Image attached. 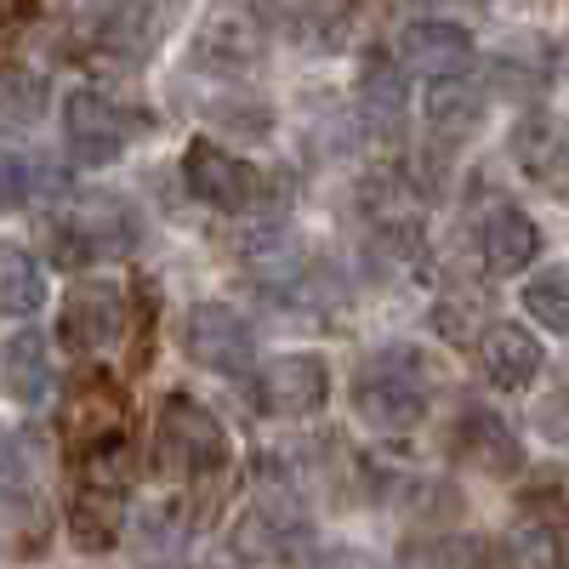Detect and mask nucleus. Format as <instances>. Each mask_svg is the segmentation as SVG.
I'll return each instance as SVG.
<instances>
[{
  "mask_svg": "<svg viewBox=\"0 0 569 569\" xmlns=\"http://www.w3.org/2000/svg\"><path fill=\"white\" fill-rule=\"evenodd\" d=\"M353 410L376 433H410L427 416V365L410 348L370 353L353 376Z\"/></svg>",
  "mask_w": 569,
  "mask_h": 569,
  "instance_id": "1",
  "label": "nucleus"
},
{
  "mask_svg": "<svg viewBox=\"0 0 569 569\" xmlns=\"http://www.w3.org/2000/svg\"><path fill=\"white\" fill-rule=\"evenodd\" d=\"M228 461V433L222 421L200 405V399H166L160 421H154V467L166 479H206Z\"/></svg>",
  "mask_w": 569,
  "mask_h": 569,
  "instance_id": "2",
  "label": "nucleus"
},
{
  "mask_svg": "<svg viewBox=\"0 0 569 569\" xmlns=\"http://www.w3.org/2000/svg\"><path fill=\"white\" fill-rule=\"evenodd\" d=\"M137 246V211L114 194H91L80 200L58 228H52V251L58 262H98V257H126Z\"/></svg>",
  "mask_w": 569,
  "mask_h": 569,
  "instance_id": "3",
  "label": "nucleus"
},
{
  "mask_svg": "<svg viewBox=\"0 0 569 569\" xmlns=\"http://www.w3.org/2000/svg\"><path fill=\"white\" fill-rule=\"evenodd\" d=\"M126 330V284L98 273V279H80L69 284L63 313H58V337L69 353H103L120 342Z\"/></svg>",
  "mask_w": 569,
  "mask_h": 569,
  "instance_id": "4",
  "label": "nucleus"
},
{
  "mask_svg": "<svg viewBox=\"0 0 569 569\" xmlns=\"http://www.w3.org/2000/svg\"><path fill=\"white\" fill-rule=\"evenodd\" d=\"M63 126H69V149L86 166H109L142 131V114L114 103V98H103V91H74V98L63 103Z\"/></svg>",
  "mask_w": 569,
  "mask_h": 569,
  "instance_id": "5",
  "label": "nucleus"
},
{
  "mask_svg": "<svg viewBox=\"0 0 569 569\" xmlns=\"http://www.w3.org/2000/svg\"><path fill=\"white\" fill-rule=\"evenodd\" d=\"M182 342H188V359L217 370V376H246L257 365L251 325L228 302H200L194 313H188V325H182Z\"/></svg>",
  "mask_w": 569,
  "mask_h": 569,
  "instance_id": "6",
  "label": "nucleus"
},
{
  "mask_svg": "<svg viewBox=\"0 0 569 569\" xmlns=\"http://www.w3.org/2000/svg\"><path fill=\"white\" fill-rule=\"evenodd\" d=\"M182 182H188V194L217 206V211H246L257 206L262 194V171L246 166V160H233L228 149H217V142H188V154H182Z\"/></svg>",
  "mask_w": 569,
  "mask_h": 569,
  "instance_id": "7",
  "label": "nucleus"
},
{
  "mask_svg": "<svg viewBox=\"0 0 569 569\" xmlns=\"http://www.w3.org/2000/svg\"><path fill=\"white\" fill-rule=\"evenodd\" d=\"M120 427H126V393L109 382V376H80L63 399V439L69 450H103L120 445Z\"/></svg>",
  "mask_w": 569,
  "mask_h": 569,
  "instance_id": "8",
  "label": "nucleus"
},
{
  "mask_svg": "<svg viewBox=\"0 0 569 569\" xmlns=\"http://www.w3.org/2000/svg\"><path fill=\"white\" fill-rule=\"evenodd\" d=\"M399 63L427 80H461L472 63V40H467V29H456L445 18H410L399 29Z\"/></svg>",
  "mask_w": 569,
  "mask_h": 569,
  "instance_id": "9",
  "label": "nucleus"
},
{
  "mask_svg": "<svg viewBox=\"0 0 569 569\" xmlns=\"http://www.w3.org/2000/svg\"><path fill=\"white\" fill-rule=\"evenodd\" d=\"M512 160L541 188H569V120L525 114L512 126Z\"/></svg>",
  "mask_w": 569,
  "mask_h": 569,
  "instance_id": "10",
  "label": "nucleus"
},
{
  "mask_svg": "<svg viewBox=\"0 0 569 569\" xmlns=\"http://www.w3.org/2000/svg\"><path fill=\"white\" fill-rule=\"evenodd\" d=\"M330 393V370L319 353H284L262 370V410L273 416H313Z\"/></svg>",
  "mask_w": 569,
  "mask_h": 569,
  "instance_id": "11",
  "label": "nucleus"
},
{
  "mask_svg": "<svg viewBox=\"0 0 569 569\" xmlns=\"http://www.w3.org/2000/svg\"><path fill=\"white\" fill-rule=\"evenodd\" d=\"M479 370L490 376V388L518 393L541 376V342L525 325H490L479 337Z\"/></svg>",
  "mask_w": 569,
  "mask_h": 569,
  "instance_id": "12",
  "label": "nucleus"
},
{
  "mask_svg": "<svg viewBox=\"0 0 569 569\" xmlns=\"http://www.w3.org/2000/svg\"><path fill=\"white\" fill-rule=\"evenodd\" d=\"M456 450L461 461H472L479 472H490V479H507V472L525 467V450H518L512 427L496 416V410H467L456 421Z\"/></svg>",
  "mask_w": 569,
  "mask_h": 569,
  "instance_id": "13",
  "label": "nucleus"
},
{
  "mask_svg": "<svg viewBox=\"0 0 569 569\" xmlns=\"http://www.w3.org/2000/svg\"><path fill=\"white\" fill-rule=\"evenodd\" d=\"M0 393L18 405H40L52 393V359H46L40 330H18V337L0 342Z\"/></svg>",
  "mask_w": 569,
  "mask_h": 569,
  "instance_id": "14",
  "label": "nucleus"
},
{
  "mask_svg": "<svg viewBox=\"0 0 569 569\" xmlns=\"http://www.w3.org/2000/svg\"><path fill=\"white\" fill-rule=\"evenodd\" d=\"M479 251H485V268H490V273H518V268L536 262L541 233H536V222H530L525 211L501 206V211H490L485 228H479Z\"/></svg>",
  "mask_w": 569,
  "mask_h": 569,
  "instance_id": "15",
  "label": "nucleus"
},
{
  "mask_svg": "<svg viewBox=\"0 0 569 569\" xmlns=\"http://www.w3.org/2000/svg\"><path fill=\"white\" fill-rule=\"evenodd\" d=\"M120 518H126V501L114 490H80L69 501V536L86 552H109L120 541Z\"/></svg>",
  "mask_w": 569,
  "mask_h": 569,
  "instance_id": "16",
  "label": "nucleus"
},
{
  "mask_svg": "<svg viewBox=\"0 0 569 569\" xmlns=\"http://www.w3.org/2000/svg\"><path fill=\"white\" fill-rule=\"evenodd\" d=\"M421 109H427V126H433L439 137H467L472 126L485 120V91L472 86L467 74L461 80H433Z\"/></svg>",
  "mask_w": 569,
  "mask_h": 569,
  "instance_id": "17",
  "label": "nucleus"
},
{
  "mask_svg": "<svg viewBox=\"0 0 569 569\" xmlns=\"http://www.w3.org/2000/svg\"><path fill=\"white\" fill-rule=\"evenodd\" d=\"M399 569H490V547L479 536H421L399 547Z\"/></svg>",
  "mask_w": 569,
  "mask_h": 569,
  "instance_id": "18",
  "label": "nucleus"
},
{
  "mask_svg": "<svg viewBox=\"0 0 569 569\" xmlns=\"http://www.w3.org/2000/svg\"><path fill=\"white\" fill-rule=\"evenodd\" d=\"M46 302V279L40 262L18 246V240H0V313H34Z\"/></svg>",
  "mask_w": 569,
  "mask_h": 569,
  "instance_id": "19",
  "label": "nucleus"
},
{
  "mask_svg": "<svg viewBox=\"0 0 569 569\" xmlns=\"http://www.w3.org/2000/svg\"><path fill=\"white\" fill-rule=\"evenodd\" d=\"M46 114V80L34 69H0V131H29Z\"/></svg>",
  "mask_w": 569,
  "mask_h": 569,
  "instance_id": "20",
  "label": "nucleus"
},
{
  "mask_svg": "<svg viewBox=\"0 0 569 569\" xmlns=\"http://www.w3.org/2000/svg\"><path fill=\"white\" fill-rule=\"evenodd\" d=\"M359 103H365V120H370L376 131H393V126L405 120V86H399V74H393L388 63H365V74H359Z\"/></svg>",
  "mask_w": 569,
  "mask_h": 569,
  "instance_id": "21",
  "label": "nucleus"
},
{
  "mask_svg": "<svg viewBox=\"0 0 569 569\" xmlns=\"http://www.w3.org/2000/svg\"><path fill=\"white\" fill-rule=\"evenodd\" d=\"M507 569H563V536L541 525V518L518 525L507 536Z\"/></svg>",
  "mask_w": 569,
  "mask_h": 569,
  "instance_id": "22",
  "label": "nucleus"
},
{
  "mask_svg": "<svg viewBox=\"0 0 569 569\" xmlns=\"http://www.w3.org/2000/svg\"><path fill=\"white\" fill-rule=\"evenodd\" d=\"M525 313L558 337H569V268H547L525 284Z\"/></svg>",
  "mask_w": 569,
  "mask_h": 569,
  "instance_id": "23",
  "label": "nucleus"
},
{
  "mask_svg": "<svg viewBox=\"0 0 569 569\" xmlns=\"http://www.w3.org/2000/svg\"><path fill=\"white\" fill-rule=\"evenodd\" d=\"M23 485H29V450H23L18 433H7V427H0V496L18 501Z\"/></svg>",
  "mask_w": 569,
  "mask_h": 569,
  "instance_id": "24",
  "label": "nucleus"
},
{
  "mask_svg": "<svg viewBox=\"0 0 569 569\" xmlns=\"http://www.w3.org/2000/svg\"><path fill=\"white\" fill-rule=\"evenodd\" d=\"M536 427L552 439V445H563L569 450V382L563 388H552L541 405H536Z\"/></svg>",
  "mask_w": 569,
  "mask_h": 569,
  "instance_id": "25",
  "label": "nucleus"
},
{
  "mask_svg": "<svg viewBox=\"0 0 569 569\" xmlns=\"http://www.w3.org/2000/svg\"><path fill=\"white\" fill-rule=\"evenodd\" d=\"M29 188H34L29 160H23V154H0V211L23 206V200H29Z\"/></svg>",
  "mask_w": 569,
  "mask_h": 569,
  "instance_id": "26",
  "label": "nucleus"
},
{
  "mask_svg": "<svg viewBox=\"0 0 569 569\" xmlns=\"http://www.w3.org/2000/svg\"><path fill=\"white\" fill-rule=\"evenodd\" d=\"M313 569H376V558H370V552H359V547H330Z\"/></svg>",
  "mask_w": 569,
  "mask_h": 569,
  "instance_id": "27",
  "label": "nucleus"
}]
</instances>
